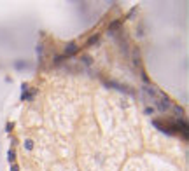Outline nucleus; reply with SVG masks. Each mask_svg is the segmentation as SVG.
Masks as SVG:
<instances>
[{"mask_svg": "<svg viewBox=\"0 0 189 171\" xmlns=\"http://www.w3.org/2000/svg\"><path fill=\"white\" fill-rule=\"evenodd\" d=\"M77 49H79V45H77L76 42H70V44L65 47V53H63V56L67 58V56H72V54H76Z\"/></svg>", "mask_w": 189, "mask_h": 171, "instance_id": "nucleus-1", "label": "nucleus"}, {"mask_svg": "<svg viewBox=\"0 0 189 171\" xmlns=\"http://www.w3.org/2000/svg\"><path fill=\"white\" fill-rule=\"evenodd\" d=\"M9 159H11V162H14V150L9 152Z\"/></svg>", "mask_w": 189, "mask_h": 171, "instance_id": "nucleus-4", "label": "nucleus"}, {"mask_svg": "<svg viewBox=\"0 0 189 171\" xmlns=\"http://www.w3.org/2000/svg\"><path fill=\"white\" fill-rule=\"evenodd\" d=\"M121 26V21H114V23H110V26H109V30L110 32H114V30H117Z\"/></svg>", "mask_w": 189, "mask_h": 171, "instance_id": "nucleus-2", "label": "nucleus"}, {"mask_svg": "<svg viewBox=\"0 0 189 171\" xmlns=\"http://www.w3.org/2000/svg\"><path fill=\"white\" fill-rule=\"evenodd\" d=\"M98 38H100V33H96V35H93V37L89 38V42H88V44H94V42H96Z\"/></svg>", "mask_w": 189, "mask_h": 171, "instance_id": "nucleus-3", "label": "nucleus"}, {"mask_svg": "<svg viewBox=\"0 0 189 171\" xmlns=\"http://www.w3.org/2000/svg\"><path fill=\"white\" fill-rule=\"evenodd\" d=\"M11 171H19L18 164H12V166H11Z\"/></svg>", "mask_w": 189, "mask_h": 171, "instance_id": "nucleus-5", "label": "nucleus"}]
</instances>
